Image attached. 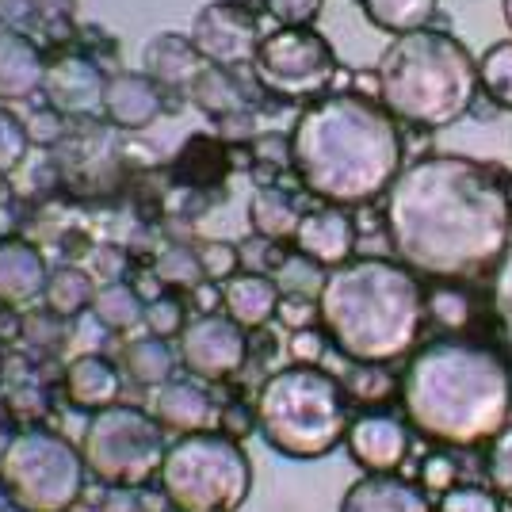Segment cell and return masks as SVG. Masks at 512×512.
I'll return each instance as SVG.
<instances>
[{
	"label": "cell",
	"mask_w": 512,
	"mask_h": 512,
	"mask_svg": "<svg viewBox=\"0 0 512 512\" xmlns=\"http://www.w3.org/2000/svg\"><path fill=\"white\" fill-rule=\"evenodd\" d=\"M386 237L413 276H482L512 245L509 192L482 161L421 157L386 192Z\"/></svg>",
	"instance_id": "6da1fadb"
},
{
	"label": "cell",
	"mask_w": 512,
	"mask_h": 512,
	"mask_svg": "<svg viewBox=\"0 0 512 512\" xmlns=\"http://www.w3.org/2000/svg\"><path fill=\"white\" fill-rule=\"evenodd\" d=\"M287 157L302 188L329 207H367L406 169L398 119L356 92L306 107L287 138Z\"/></svg>",
	"instance_id": "7a4b0ae2"
},
{
	"label": "cell",
	"mask_w": 512,
	"mask_h": 512,
	"mask_svg": "<svg viewBox=\"0 0 512 512\" xmlns=\"http://www.w3.org/2000/svg\"><path fill=\"white\" fill-rule=\"evenodd\" d=\"M402 409L432 444H490L512 421V363L482 341H432L402 375Z\"/></svg>",
	"instance_id": "3957f363"
},
{
	"label": "cell",
	"mask_w": 512,
	"mask_h": 512,
	"mask_svg": "<svg viewBox=\"0 0 512 512\" xmlns=\"http://www.w3.org/2000/svg\"><path fill=\"white\" fill-rule=\"evenodd\" d=\"M318 318L333 348L352 363H394L417 348L428 318L425 291L406 264L360 256L329 272Z\"/></svg>",
	"instance_id": "277c9868"
},
{
	"label": "cell",
	"mask_w": 512,
	"mask_h": 512,
	"mask_svg": "<svg viewBox=\"0 0 512 512\" xmlns=\"http://www.w3.org/2000/svg\"><path fill=\"white\" fill-rule=\"evenodd\" d=\"M379 104L409 127L440 130L463 119L478 100V62L448 31H409L394 35L383 50L379 69Z\"/></svg>",
	"instance_id": "5b68a950"
},
{
	"label": "cell",
	"mask_w": 512,
	"mask_h": 512,
	"mask_svg": "<svg viewBox=\"0 0 512 512\" xmlns=\"http://www.w3.org/2000/svg\"><path fill=\"white\" fill-rule=\"evenodd\" d=\"M253 417L264 444L299 463L325 459L352 425L344 386L310 363H291L260 386Z\"/></svg>",
	"instance_id": "8992f818"
},
{
	"label": "cell",
	"mask_w": 512,
	"mask_h": 512,
	"mask_svg": "<svg viewBox=\"0 0 512 512\" xmlns=\"http://www.w3.org/2000/svg\"><path fill=\"white\" fill-rule=\"evenodd\" d=\"M161 490L180 512H237L253 490V463L226 432L180 436L161 463Z\"/></svg>",
	"instance_id": "52a82bcc"
},
{
	"label": "cell",
	"mask_w": 512,
	"mask_h": 512,
	"mask_svg": "<svg viewBox=\"0 0 512 512\" xmlns=\"http://www.w3.org/2000/svg\"><path fill=\"white\" fill-rule=\"evenodd\" d=\"M85 455L69 440L31 428L8 440L0 455V486L23 512H69L85 493Z\"/></svg>",
	"instance_id": "ba28073f"
},
{
	"label": "cell",
	"mask_w": 512,
	"mask_h": 512,
	"mask_svg": "<svg viewBox=\"0 0 512 512\" xmlns=\"http://www.w3.org/2000/svg\"><path fill=\"white\" fill-rule=\"evenodd\" d=\"M165 451L169 444H165V428L157 425V417L134 406H119V402L96 409L81 440L88 474L111 490L146 486L165 463Z\"/></svg>",
	"instance_id": "9c48e42d"
},
{
	"label": "cell",
	"mask_w": 512,
	"mask_h": 512,
	"mask_svg": "<svg viewBox=\"0 0 512 512\" xmlns=\"http://www.w3.org/2000/svg\"><path fill=\"white\" fill-rule=\"evenodd\" d=\"M256 81L283 100L318 96L337 77L333 46L310 27H279L276 35L260 39L256 50Z\"/></svg>",
	"instance_id": "30bf717a"
},
{
	"label": "cell",
	"mask_w": 512,
	"mask_h": 512,
	"mask_svg": "<svg viewBox=\"0 0 512 512\" xmlns=\"http://www.w3.org/2000/svg\"><path fill=\"white\" fill-rule=\"evenodd\" d=\"M245 356H249L245 329L226 314H203V318L188 321L180 333V363L199 379L226 383L230 375L245 367Z\"/></svg>",
	"instance_id": "8fae6325"
},
{
	"label": "cell",
	"mask_w": 512,
	"mask_h": 512,
	"mask_svg": "<svg viewBox=\"0 0 512 512\" xmlns=\"http://www.w3.org/2000/svg\"><path fill=\"white\" fill-rule=\"evenodd\" d=\"M192 43L203 54V62L230 69V65L253 62L256 58L260 27H256V16L245 4L214 0V4H203L199 16L192 20Z\"/></svg>",
	"instance_id": "7c38bea8"
},
{
	"label": "cell",
	"mask_w": 512,
	"mask_h": 512,
	"mask_svg": "<svg viewBox=\"0 0 512 512\" xmlns=\"http://www.w3.org/2000/svg\"><path fill=\"white\" fill-rule=\"evenodd\" d=\"M344 444L367 474H394L409 455V428L390 413H363L348 425Z\"/></svg>",
	"instance_id": "4fadbf2b"
},
{
	"label": "cell",
	"mask_w": 512,
	"mask_h": 512,
	"mask_svg": "<svg viewBox=\"0 0 512 512\" xmlns=\"http://www.w3.org/2000/svg\"><path fill=\"white\" fill-rule=\"evenodd\" d=\"M104 85L107 77L85 54H62L46 65L43 73L46 100L62 115H88V111L104 107Z\"/></svg>",
	"instance_id": "5bb4252c"
},
{
	"label": "cell",
	"mask_w": 512,
	"mask_h": 512,
	"mask_svg": "<svg viewBox=\"0 0 512 512\" xmlns=\"http://www.w3.org/2000/svg\"><path fill=\"white\" fill-rule=\"evenodd\" d=\"M295 245H299L302 256L318 260L321 268H341L352 260L356 253V226L352 218L344 214V207H318V211L302 214L299 234H295Z\"/></svg>",
	"instance_id": "9a60e30c"
},
{
	"label": "cell",
	"mask_w": 512,
	"mask_h": 512,
	"mask_svg": "<svg viewBox=\"0 0 512 512\" xmlns=\"http://www.w3.org/2000/svg\"><path fill=\"white\" fill-rule=\"evenodd\" d=\"M104 111L115 127L142 130L161 115V88L146 73H111L104 85Z\"/></svg>",
	"instance_id": "2e32d148"
},
{
	"label": "cell",
	"mask_w": 512,
	"mask_h": 512,
	"mask_svg": "<svg viewBox=\"0 0 512 512\" xmlns=\"http://www.w3.org/2000/svg\"><path fill=\"white\" fill-rule=\"evenodd\" d=\"M341 512H432V501L421 486L398 474H367L356 486H348Z\"/></svg>",
	"instance_id": "e0dca14e"
},
{
	"label": "cell",
	"mask_w": 512,
	"mask_h": 512,
	"mask_svg": "<svg viewBox=\"0 0 512 512\" xmlns=\"http://www.w3.org/2000/svg\"><path fill=\"white\" fill-rule=\"evenodd\" d=\"M203 65V54L184 35H157L142 50V73L157 88H192Z\"/></svg>",
	"instance_id": "ac0fdd59"
},
{
	"label": "cell",
	"mask_w": 512,
	"mask_h": 512,
	"mask_svg": "<svg viewBox=\"0 0 512 512\" xmlns=\"http://www.w3.org/2000/svg\"><path fill=\"white\" fill-rule=\"evenodd\" d=\"M46 264L35 245H27L20 237H4L0 241V302L4 306H23V302L39 299L46 291Z\"/></svg>",
	"instance_id": "d6986e66"
},
{
	"label": "cell",
	"mask_w": 512,
	"mask_h": 512,
	"mask_svg": "<svg viewBox=\"0 0 512 512\" xmlns=\"http://www.w3.org/2000/svg\"><path fill=\"white\" fill-rule=\"evenodd\" d=\"M279 302H283V295H279L276 279L260 276V272H245V276H234L222 283V310L245 333L276 318Z\"/></svg>",
	"instance_id": "ffe728a7"
},
{
	"label": "cell",
	"mask_w": 512,
	"mask_h": 512,
	"mask_svg": "<svg viewBox=\"0 0 512 512\" xmlns=\"http://www.w3.org/2000/svg\"><path fill=\"white\" fill-rule=\"evenodd\" d=\"M153 417H157V425L169 428V432L192 436V432H207L211 428L214 402L207 398V390H199L192 383H165L157 390Z\"/></svg>",
	"instance_id": "44dd1931"
},
{
	"label": "cell",
	"mask_w": 512,
	"mask_h": 512,
	"mask_svg": "<svg viewBox=\"0 0 512 512\" xmlns=\"http://www.w3.org/2000/svg\"><path fill=\"white\" fill-rule=\"evenodd\" d=\"M65 394L81 409H107L119 398V371L104 356H77L65 367Z\"/></svg>",
	"instance_id": "7402d4cb"
},
{
	"label": "cell",
	"mask_w": 512,
	"mask_h": 512,
	"mask_svg": "<svg viewBox=\"0 0 512 512\" xmlns=\"http://www.w3.org/2000/svg\"><path fill=\"white\" fill-rule=\"evenodd\" d=\"M43 73L46 65L35 46L12 31H0V100L31 96L35 88H43Z\"/></svg>",
	"instance_id": "603a6c76"
},
{
	"label": "cell",
	"mask_w": 512,
	"mask_h": 512,
	"mask_svg": "<svg viewBox=\"0 0 512 512\" xmlns=\"http://www.w3.org/2000/svg\"><path fill=\"white\" fill-rule=\"evenodd\" d=\"M192 100L199 104V111L214 115L218 123L222 119H234L241 111H249V96L245 88L237 85V77L222 65H203V73L195 77L192 85Z\"/></svg>",
	"instance_id": "cb8c5ba5"
},
{
	"label": "cell",
	"mask_w": 512,
	"mask_h": 512,
	"mask_svg": "<svg viewBox=\"0 0 512 512\" xmlns=\"http://www.w3.org/2000/svg\"><path fill=\"white\" fill-rule=\"evenodd\" d=\"M249 222H253L256 237H268V241H287V237H291V241H295L302 211L287 192H279V188H260V192L253 195V203H249Z\"/></svg>",
	"instance_id": "d4e9b609"
},
{
	"label": "cell",
	"mask_w": 512,
	"mask_h": 512,
	"mask_svg": "<svg viewBox=\"0 0 512 512\" xmlns=\"http://www.w3.org/2000/svg\"><path fill=\"white\" fill-rule=\"evenodd\" d=\"M363 12L386 35H409L428 27L436 16V0H363Z\"/></svg>",
	"instance_id": "484cf974"
},
{
	"label": "cell",
	"mask_w": 512,
	"mask_h": 512,
	"mask_svg": "<svg viewBox=\"0 0 512 512\" xmlns=\"http://www.w3.org/2000/svg\"><path fill=\"white\" fill-rule=\"evenodd\" d=\"M96 321L104 325V329H115V333H127L134 329L138 321L146 318V306L142 299L130 291L127 283H104V287H96V295H92V306H88Z\"/></svg>",
	"instance_id": "4316f807"
},
{
	"label": "cell",
	"mask_w": 512,
	"mask_h": 512,
	"mask_svg": "<svg viewBox=\"0 0 512 512\" xmlns=\"http://www.w3.org/2000/svg\"><path fill=\"white\" fill-rule=\"evenodd\" d=\"M127 375L142 386H165L172 379L176 356L161 337H142V341L127 344Z\"/></svg>",
	"instance_id": "83f0119b"
},
{
	"label": "cell",
	"mask_w": 512,
	"mask_h": 512,
	"mask_svg": "<svg viewBox=\"0 0 512 512\" xmlns=\"http://www.w3.org/2000/svg\"><path fill=\"white\" fill-rule=\"evenodd\" d=\"M43 295L54 318H77L85 306H92L96 287H92L88 272H81V268H58L54 276L46 279Z\"/></svg>",
	"instance_id": "f1b7e54d"
},
{
	"label": "cell",
	"mask_w": 512,
	"mask_h": 512,
	"mask_svg": "<svg viewBox=\"0 0 512 512\" xmlns=\"http://www.w3.org/2000/svg\"><path fill=\"white\" fill-rule=\"evenodd\" d=\"M272 279H276L279 295H291V299L314 302V306H318L321 287H325L329 272L321 268L318 260H310V256L295 253V256H287V260L279 264V272Z\"/></svg>",
	"instance_id": "f546056e"
},
{
	"label": "cell",
	"mask_w": 512,
	"mask_h": 512,
	"mask_svg": "<svg viewBox=\"0 0 512 512\" xmlns=\"http://www.w3.org/2000/svg\"><path fill=\"white\" fill-rule=\"evenodd\" d=\"M478 85L501 111H512V39L490 46L478 62Z\"/></svg>",
	"instance_id": "4dcf8cb0"
},
{
	"label": "cell",
	"mask_w": 512,
	"mask_h": 512,
	"mask_svg": "<svg viewBox=\"0 0 512 512\" xmlns=\"http://www.w3.org/2000/svg\"><path fill=\"white\" fill-rule=\"evenodd\" d=\"M153 272L157 279L165 283V287H184V291H195V287H203L207 276H203V260L195 249L188 245H165L157 260H153Z\"/></svg>",
	"instance_id": "1f68e13d"
},
{
	"label": "cell",
	"mask_w": 512,
	"mask_h": 512,
	"mask_svg": "<svg viewBox=\"0 0 512 512\" xmlns=\"http://www.w3.org/2000/svg\"><path fill=\"white\" fill-rule=\"evenodd\" d=\"M425 314L436 321V325L459 333V329H467L470 318H474V306H470L467 291H459V287H436V291L425 295Z\"/></svg>",
	"instance_id": "d6a6232c"
},
{
	"label": "cell",
	"mask_w": 512,
	"mask_h": 512,
	"mask_svg": "<svg viewBox=\"0 0 512 512\" xmlns=\"http://www.w3.org/2000/svg\"><path fill=\"white\" fill-rule=\"evenodd\" d=\"M390 390H394V379L383 371V363H356L344 379V398L360 406H379Z\"/></svg>",
	"instance_id": "836d02e7"
},
{
	"label": "cell",
	"mask_w": 512,
	"mask_h": 512,
	"mask_svg": "<svg viewBox=\"0 0 512 512\" xmlns=\"http://www.w3.org/2000/svg\"><path fill=\"white\" fill-rule=\"evenodd\" d=\"M493 318H497V329H501V341H505V352L512 356V245L505 249L497 272H493Z\"/></svg>",
	"instance_id": "e575fe53"
},
{
	"label": "cell",
	"mask_w": 512,
	"mask_h": 512,
	"mask_svg": "<svg viewBox=\"0 0 512 512\" xmlns=\"http://www.w3.org/2000/svg\"><path fill=\"white\" fill-rule=\"evenodd\" d=\"M490 482L497 497L512 505V421L490 440Z\"/></svg>",
	"instance_id": "d590c367"
},
{
	"label": "cell",
	"mask_w": 512,
	"mask_h": 512,
	"mask_svg": "<svg viewBox=\"0 0 512 512\" xmlns=\"http://www.w3.org/2000/svg\"><path fill=\"white\" fill-rule=\"evenodd\" d=\"M432 512H501V501L478 486H451L448 493H440Z\"/></svg>",
	"instance_id": "8d00e7d4"
},
{
	"label": "cell",
	"mask_w": 512,
	"mask_h": 512,
	"mask_svg": "<svg viewBox=\"0 0 512 512\" xmlns=\"http://www.w3.org/2000/svg\"><path fill=\"white\" fill-rule=\"evenodd\" d=\"M146 329H150V337H172V333H184V302L165 295V299H153L146 306Z\"/></svg>",
	"instance_id": "74e56055"
},
{
	"label": "cell",
	"mask_w": 512,
	"mask_h": 512,
	"mask_svg": "<svg viewBox=\"0 0 512 512\" xmlns=\"http://www.w3.org/2000/svg\"><path fill=\"white\" fill-rule=\"evenodd\" d=\"M23 153H27V130H23L16 115H8L0 107V176H8L16 169L23 161Z\"/></svg>",
	"instance_id": "f35d334b"
},
{
	"label": "cell",
	"mask_w": 512,
	"mask_h": 512,
	"mask_svg": "<svg viewBox=\"0 0 512 512\" xmlns=\"http://www.w3.org/2000/svg\"><path fill=\"white\" fill-rule=\"evenodd\" d=\"M199 260H203V276L214 279V283H226V279L237 276V264H241V253L230 241H207L199 249Z\"/></svg>",
	"instance_id": "ab89813d"
},
{
	"label": "cell",
	"mask_w": 512,
	"mask_h": 512,
	"mask_svg": "<svg viewBox=\"0 0 512 512\" xmlns=\"http://www.w3.org/2000/svg\"><path fill=\"white\" fill-rule=\"evenodd\" d=\"M23 130H27V142L54 146V142L65 134V119H62V111H54V107H39V111H31V115H27Z\"/></svg>",
	"instance_id": "60d3db41"
},
{
	"label": "cell",
	"mask_w": 512,
	"mask_h": 512,
	"mask_svg": "<svg viewBox=\"0 0 512 512\" xmlns=\"http://www.w3.org/2000/svg\"><path fill=\"white\" fill-rule=\"evenodd\" d=\"M268 12L283 27H310L321 16V0H268Z\"/></svg>",
	"instance_id": "b9f144b4"
},
{
	"label": "cell",
	"mask_w": 512,
	"mask_h": 512,
	"mask_svg": "<svg viewBox=\"0 0 512 512\" xmlns=\"http://www.w3.org/2000/svg\"><path fill=\"white\" fill-rule=\"evenodd\" d=\"M421 486L432 493H448L455 486V463L448 455H428L421 467Z\"/></svg>",
	"instance_id": "7bdbcfd3"
},
{
	"label": "cell",
	"mask_w": 512,
	"mask_h": 512,
	"mask_svg": "<svg viewBox=\"0 0 512 512\" xmlns=\"http://www.w3.org/2000/svg\"><path fill=\"white\" fill-rule=\"evenodd\" d=\"M321 352H325V337H321V333H314V329H299V333H295V341H291V356H295V363L318 367Z\"/></svg>",
	"instance_id": "ee69618b"
},
{
	"label": "cell",
	"mask_w": 512,
	"mask_h": 512,
	"mask_svg": "<svg viewBox=\"0 0 512 512\" xmlns=\"http://www.w3.org/2000/svg\"><path fill=\"white\" fill-rule=\"evenodd\" d=\"M104 512H138V505H134V497H127L123 490H115L104 501Z\"/></svg>",
	"instance_id": "f6af8a7d"
},
{
	"label": "cell",
	"mask_w": 512,
	"mask_h": 512,
	"mask_svg": "<svg viewBox=\"0 0 512 512\" xmlns=\"http://www.w3.org/2000/svg\"><path fill=\"white\" fill-rule=\"evenodd\" d=\"M27 0H0V16L4 20H20V16H27Z\"/></svg>",
	"instance_id": "bcb514c9"
},
{
	"label": "cell",
	"mask_w": 512,
	"mask_h": 512,
	"mask_svg": "<svg viewBox=\"0 0 512 512\" xmlns=\"http://www.w3.org/2000/svg\"><path fill=\"white\" fill-rule=\"evenodd\" d=\"M501 12H505V23H509V31H512V0H501Z\"/></svg>",
	"instance_id": "7dc6e473"
},
{
	"label": "cell",
	"mask_w": 512,
	"mask_h": 512,
	"mask_svg": "<svg viewBox=\"0 0 512 512\" xmlns=\"http://www.w3.org/2000/svg\"><path fill=\"white\" fill-rule=\"evenodd\" d=\"M0 512H23L20 505H0Z\"/></svg>",
	"instance_id": "c3c4849f"
},
{
	"label": "cell",
	"mask_w": 512,
	"mask_h": 512,
	"mask_svg": "<svg viewBox=\"0 0 512 512\" xmlns=\"http://www.w3.org/2000/svg\"><path fill=\"white\" fill-rule=\"evenodd\" d=\"M505 192H509V207H512V180H509V184H505Z\"/></svg>",
	"instance_id": "681fc988"
},
{
	"label": "cell",
	"mask_w": 512,
	"mask_h": 512,
	"mask_svg": "<svg viewBox=\"0 0 512 512\" xmlns=\"http://www.w3.org/2000/svg\"><path fill=\"white\" fill-rule=\"evenodd\" d=\"M172 512H180V509H172Z\"/></svg>",
	"instance_id": "f907efd6"
}]
</instances>
